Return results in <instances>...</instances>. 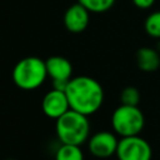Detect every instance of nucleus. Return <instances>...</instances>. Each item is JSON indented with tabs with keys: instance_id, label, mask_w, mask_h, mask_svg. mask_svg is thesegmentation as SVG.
I'll use <instances>...</instances> for the list:
<instances>
[{
	"instance_id": "obj_10",
	"label": "nucleus",
	"mask_w": 160,
	"mask_h": 160,
	"mask_svg": "<svg viewBox=\"0 0 160 160\" xmlns=\"http://www.w3.org/2000/svg\"><path fill=\"white\" fill-rule=\"evenodd\" d=\"M135 61L138 68L145 72H152L160 66V56L152 48H140L135 54Z\"/></svg>"
},
{
	"instance_id": "obj_7",
	"label": "nucleus",
	"mask_w": 160,
	"mask_h": 160,
	"mask_svg": "<svg viewBox=\"0 0 160 160\" xmlns=\"http://www.w3.org/2000/svg\"><path fill=\"white\" fill-rule=\"evenodd\" d=\"M41 109L48 118L54 120L59 119L61 115H64L66 111L70 110L69 100L65 91L56 90V89L48 91L42 98Z\"/></svg>"
},
{
	"instance_id": "obj_12",
	"label": "nucleus",
	"mask_w": 160,
	"mask_h": 160,
	"mask_svg": "<svg viewBox=\"0 0 160 160\" xmlns=\"http://www.w3.org/2000/svg\"><path fill=\"white\" fill-rule=\"evenodd\" d=\"M78 2L86 8L90 12L100 14L110 10L114 6L115 0H78Z\"/></svg>"
},
{
	"instance_id": "obj_4",
	"label": "nucleus",
	"mask_w": 160,
	"mask_h": 160,
	"mask_svg": "<svg viewBox=\"0 0 160 160\" xmlns=\"http://www.w3.org/2000/svg\"><path fill=\"white\" fill-rule=\"evenodd\" d=\"M145 125V116L138 106L120 105L111 115V126L120 138L135 136L141 132Z\"/></svg>"
},
{
	"instance_id": "obj_15",
	"label": "nucleus",
	"mask_w": 160,
	"mask_h": 160,
	"mask_svg": "<svg viewBox=\"0 0 160 160\" xmlns=\"http://www.w3.org/2000/svg\"><path fill=\"white\" fill-rule=\"evenodd\" d=\"M132 4L139 9H149L154 5L155 0H131Z\"/></svg>"
},
{
	"instance_id": "obj_16",
	"label": "nucleus",
	"mask_w": 160,
	"mask_h": 160,
	"mask_svg": "<svg viewBox=\"0 0 160 160\" xmlns=\"http://www.w3.org/2000/svg\"><path fill=\"white\" fill-rule=\"evenodd\" d=\"M5 160H15V159H5Z\"/></svg>"
},
{
	"instance_id": "obj_5",
	"label": "nucleus",
	"mask_w": 160,
	"mask_h": 160,
	"mask_svg": "<svg viewBox=\"0 0 160 160\" xmlns=\"http://www.w3.org/2000/svg\"><path fill=\"white\" fill-rule=\"evenodd\" d=\"M115 155L119 160H151L152 150L144 138L135 135L120 138Z\"/></svg>"
},
{
	"instance_id": "obj_9",
	"label": "nucleus",
	"mask_w": 160,
	"mask_h": 160,
	"mask_svg": "<svg viewBox=\"0 0 160 160\" xmlns=\"http://www.w3.org/2000/svg\"><path fill=\"white\" fill-rule=\"evenodd\" d=\"M48 76L54 80H65L69 81L72 75V65L64 56H50L45 60Z\"/></svg>"
},
{
	"instance_id": "obj_11",
	"label": "nucleus",
	"mask_w": 160,
	"mask_h": 160,
	"mask_svg": "<svg viewBox=\"0 0 160 160\" xmlns=\"http://www.w3.org/2000/svg\"><path fill=\"white\" fill-rule=\"evenodd\" d=\"M55 160H84V152L78 145L61 144L55 151Z\"/></svg>"
},
{
	"instance_id": "obj_2",
	"label": "nucleus",
	"mask_w": 160,
	"mask_h": 160,
	"mask_svg": "<svg viewBox=\"0 0 160 160\" xmlns=\"http://www.w3.org/2000/svg\"><path fill=\"white\" fill-rule=\"evenodd\" d=\"M55 132L60 144L81 146L90 138V121L86 115L70 109L55 120Z\"/></svg>"
},
{
	"instance_id": "obj_14",
	"label": "nucleus",
	"mask_w": 160,
	"mask_h": 160,
	"mask_svg": "<svg viewBox=\"0 0 160 160\" xmlns=\"http://www.w3.org/2000/svg\"><path fill=\"white\" fill-rule=\"evenodd\" d=\"M120 100L122 105L138 106V104L140 102V92L135 86H126L121 90Z\"/></svg>"
},
{
	"instance_id": "obj_1",
	"label": "nucleus",
	"mask_w": 160,
	"mask_h": 160,
	"mask_svg": "<svg viewBox=\"0 0 160 160\" xmlns=\"http://www.w3.org/2000/svg\"><path fill=\"white\" fill-rule=\"evenodd\" d=\"M65 94L70 109L86 116L95 114L104 102V90L100 82L85 75L71 78Z\"/></svg>"
},
{
	"instance_id": "obj_3",
	"label": "nucleus",
	"mask_w": 160,
	"mask_h": 160,
	"mask_svg": "<svg viewBox=\"0 0 160 160\" xmlns=\"http://www.w3.org/2000/svg\"><path fill=\"white\" fill-rule=\"evenodd\" d=\"M46 78V64L38 56L24 58L12 69V80L21 90H35L44 84Z\"/></svg>"
},
{
	"instance_id": "obj_13",
	"label": "nucleus",
	"mask_w": 160,
	"mask_h": 160,
	"mask_svg": "<svg viewBox=\"0 0 160 160\" xmlns=\"http://www.w3.org/2000/svg\"><path fill=\"white\" fill-rule=\"evenodd\" d=\"M144 28L148 35H150L151 38L160 39V11L151 12L146 18Z\"/></svg>"
},
{
	"instance_id": "obj_8",
	"label": "nucleus",
	"mask_w": 160,
	"mask_h": 160,
	"mask_svg": "<svg viewBox=\"0 0 160 160\" xmlns=\"http://www.w3.org/2000/svg\"><path fill=\"white\" fill-rule=\"evenodd\" d=\"M90 21V11L81 4L76 2L69 6L64 14V25L68 31L79 34L82 32Z\"/></svg>"
},
{
	"instance_id": "obj_6",
	"label": "nucleus",
	"mask_w": 160,
	"mask_h": 160,
	"mask_svg": "<svg viewBox=\"0 0 160 160\" xmlns=\"http://www.w3.org/2000/svg\"><path fill=\"white\" fill-rule=\"evenodd\" d=\"M119 139L115 132L98 131L88 140V149L90 154L98 159H108L116 154Z\"/></svg>"
}]
</instances>
